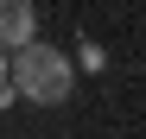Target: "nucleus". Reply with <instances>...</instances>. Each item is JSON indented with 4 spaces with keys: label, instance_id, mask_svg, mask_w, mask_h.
Instances as JSON below:
<instances>
[{
    "label": "nucleus",
    "instance_id": "f257e3e1",
    "mask_svg": "<svg viewBox=\"0 0 146 139\" xmlns=\"http://www.w3.org/2000/svg\"><path fill=\"white\" fill-rule=\"evenodd\" d=\"M70 82H76V63H70L57 44H26V51L13 57V89H19V101H38V108H57L70 95Z\"/></svg>",
    "mask_w": 146,
    "mask_h": 139
},
{
    "label": "nucleus",
    "instance_id": "f03ea898",
    "mask_svg": "<svg viewBox=\"0 0 146 139\" xmlns=\"http://www.w3.org/2000/svg\"><path fill=\"white\" fill-rule=\"evenodd\" d=\"M26 44H38V13L32 0H0V51H26Z\"/></svg>",
    "mask_w": 146,
    "mask_h": 139
},
{
    "label": "nucleus",
    "instance_id": "7ed1b4c3",
    "mask_svg": "<svg viewBox=\"0 0 146 139\" xmlns=\"http://www.w3.org/2000/svg\"><path fill=\"white\" fill-rule=\"evenodd\" d=\"M0 82H13V51H0Z\"/></svg>",
    "mask_w": 146,
    "mask_h": 139
},
{
    "label": "nucleus",
    "instance_id": "20e7f679",
    "mask_svg": "<svg viewBox=\"0 0 146 139\" xmlns=\"http://www.w3.org/2000/svg\"><path fill=\"white\" fill-rule=\"evenodd\" d=\"M13 95H19V89H13V82H0V108H7V101H13Z\"/></svg>",
    "mask_w": 146,
    "mask_h": 139
}]
</instances>
